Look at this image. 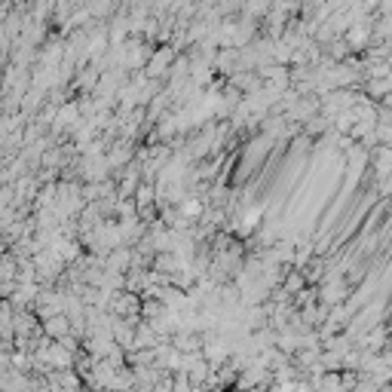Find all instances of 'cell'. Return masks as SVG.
I'll list each match as a JSON object with an SVG mask.
<instances>
[{
  "mask_svg": "<svg viewBox=\"0 0 392 392\" xmlns=\"http://www.w3.org/2000/svg\"><path fill=\"white\" fill-rule=\"evenodd\" d=\"M46 331H50V334H65L68 325H65V322H50V325H46Z\"/></svg>",
  "mask_w": 392,
  "mask_h": 392,
  "instance_id": "obj_1",
  "label": "cell"
}]
</instances>
